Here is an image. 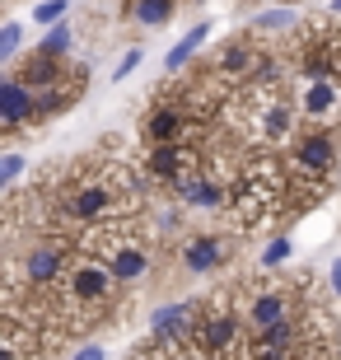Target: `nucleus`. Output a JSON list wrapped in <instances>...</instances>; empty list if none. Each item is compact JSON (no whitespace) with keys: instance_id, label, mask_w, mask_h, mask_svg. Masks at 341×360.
I'll use <instances>...</instances> for the list:
<instances>
[{"instance_id":"nucleus-7","label":"nucleus","mask_w":341,"mask_h":360,"mask_svg":"<svg viewBox=\"0 0 341 360\" xmlns=\"http://www.w3.org/2000/svg\"><path fill=\"white\" fill-rule=\"evenodd\" d=\"M192 342H197V351L206 360H238L243 347H248V323H243L238 304H229V300H210Z\"/></svg>"},{"instance_id":"nucleus-15","label":"nucleus","mask_w":341,"mask_h":360,"mask_svg":"<svg viewBox=\"0 0 341 360\" xmlns=\"http://www.w3.org/2000/svg\"><path fill=\"white\" fill-rule=\"evenodd\" d=\"M206 38H210V24H197L187 38H178V42H173V52L164 56V70H169V75H178V70H183L187 61L201 52V42H206Z\"/></svg>"},{"instance_id":"nucleus-1","label":"nucleus","mask_w":341,"mask_h":360,"mask_svg":"<svg viewBox=\"0 0 341 360\" xmlns=\"http://www.w3.org/2000/svg\"><path fill=\"white\" fill-rule=\"evenodd\" d=\"M56 187V211L75 234L117 225V220H136L141 211V178L112 155H94L70 169H61Z\"/></svg>"},{"instance_id":"nucleus-26","label":"nucleus","mask_w":341,"mask_h":360,"mask_svg":"<svg viewBox=\"0 0 341 360\" xmlns=\"http://www.w3.org/2000/svg\"><path fill=\"white\" fill-rule=\"evenodd\" d=\"M328 14H332V19H341V0H332V5H328Z\"/></svg>"},{"instance_id":"nucleus-16","label":"nucleus","mask_w":341,"mask_h":360,"mask_svg":"<svg viewBox=\"0 0 341 360\" xmlns=\"http://www.w3.org/2000/svg\"><path fill=\"white\" fill-rule=\"evenodd\" d=\"M173 10H178V0H131V19L141 28H159V24H169Z\"/></svg>"},{"instance_id":"nucleus-4","label":"nucleus","mask_w":341,"mask_h":360,"mask_svg":"<svg viewBox=\"0 0 341 360\" xmlns=\"http://www.w3.org/2000/svg\"><path fill=\"white\" fill-rule=\"evenodd\" d=\"M79 248H89L94 257H103L108 271H112L122 285L145 281V276H150V267H155V248L145 243L141 220H117V225L89 229V234H79Z\"/></svg>"},{"instance_id":"nucleus-8","label":"nucleus","mask_w":341,"mask_h":360,"mask_svg":"<svg viewBox=\"0 0 341 360\" xmlns=\"http://www.w3.org/2000/svg\"><path fill=\"white\" fill-rule=\"evenodd\" d=\"M141 141L145 146H178V141H201V127L192 122V112H187L183 94L173 89H159V98L150 108H145L141 117Z\"/></svg>"},{"instance_id":"nucleus-14","label":"nucleus","mask_w":341,"mask_h":360,"mask_svg":"<svg viewBox=\"0 0 341 360\" xmlns=\"http://www.w3.org/2000/svg\"><path fill=\"white\" fill-rule=\"evenodd\" d=\"M290 28H300V10L295 5H276V10H262L252 19L257 38H276V33H290Z\"/></svg>"},{"instance_id":"nucleus-25","label":"nucleus","mask_w":341,"mask_h":360,"mask_svg":"<svg viewBox=\"0 0 341 360\" xmlns=\"http://www.w3.org/2000/svg\"><path fill=\"white\" fill-rule=\"evenodd\" d=\"M328 281H332V295H337V300H341V257H337V262H332Z\"/></svg>"},{"instance_id":"nucleus-20","label":"nucleus","mask_w":341,"mask_h":360,"mask_svg":"<svg viewBox=\"0 0 341 360\" xmlns=\"http://www.w3.org/2000/svg\"><path fill=\"white\" fill-rule=\"evenodd\" d=\"M285 257H290V239L281 234V239H271V243L262 248V267L276 271V267H285Z\"/></svg>"},{"instance_id":"nucleus-13","label":"nucleus","mask_w":341,"mask_h":360,"mask_svg":"<svg viewBox=\"0 0 341 360\" xmlns=\"http://www.w3.org/2000/svg\"><path fill=\"white\" fill-rule=\"evenodd\" d=\"M10 75H19L28 89H52V84H61L70 75V66L61 61V56H47V52H38V47H33V52H28L24 61L10 70Z\"/></svg>"},{"instance_id":"nucleus-21","label":"nucleus","mask_w":341,"mask_h":360,"mask_svg":"<svg viewBox=\"0 0 341 360\" xmlns=\"http://www.w3.org/2000/svg\"><path fill=\"white\" fill-rule=\"evenodd\" d=\"M66 5L70 0H42V5H33V19H38V24H61Z\"/></svg>"},{"instance_id":"nucleus-6","label":"nucleus","mask_w":341,"mask_h":360,"mask_svg":"<svg viewBox=\"0 0 341 360\" xmlns=\"http://www.w3.org/2000/svg\"><path fill=\"white\" fill-rule=\"evenodd\" d=\"M285 169L295 183H309V187H323L332 192V178L341 169V131H328V127H300L295 141L285 150Z\"/></svg>"},{"instance_id":"nucleus-18","label":"nucleus","mask_w":341,"mask_h":360,"mask_svg":"<svg viewBox=\"0 0 341 360\" xmlns=\"http://www.w3.org/2000/svg\"><path fill=\"white\" fill-rule=\"evenodd\" d=\"M238 360H304V347L290 351V347H266V342L248 337V347H243V356H238Z\"/></svg>"},{"instance_id":"nucleus-10","label":"nucleus","mask_w":341,"mask_h":360,"mask_svg":"<svg viewBox=\"0 0 341 360\" xmlns=\"http://www.w3.org/2000/svg\"><path fill=\"white\" fill-rule=\"evenodd\" d=\"M234 243H238V234H224V229H197V234H187V239H183L178 262H183V271H192V276H210V271L229 267Z\"/></svg>"},{"instance_id":"nucleus-19","label":"nucleus","mask_w":341,"mask_h":360,"mask_svg":"<svg viewBox=\"0 0 341 360\" xmlns=\"http://www.w3.org/2000/svg\"><path fill=\"white\" fill-rule=\"evenodd\" d=\"M19 174H24V155H19V150H10V155L0 160V187H5V192H14Z\"/></svg>"},{"instance_id":"nucleus-12","label":"nucleus","mask_w":341,"mask_h":360,"mask_svg":"<svg viewBox=\"0 0 341 360\" xmlns=\"http://www.w3.org/2000/svg\"><path fill=\"white\" fill-rule=\"evenodd\" d=\"M33 108H38V89H28L19 75H5V84H0V136L14 141L24 127H33Z\"/></svg>"},{"instance_id":"nucleus-3","label":"nucleus","mask_w":341,"mask_h":360,"mask_svg":"<svg viewBox=\"0 0 341 360\" xmlns=\"http://www.w3.org/2000/svg\"><path fill=\"white\" fill-rule=\"evenodd\" d=\"M122 290L127 285L108 271L103 257H94L89 248H75V257H70V267H66V281L56 285L52 300L61 309L66 328H98V323L112 319Z\"/></svg>"},{"instance_id":"nucleus-17","label":"nucleus","mask_w":341,"mask_h":360,"mask_svg":"<svg viewBox=\"0 0 341 360\" xmlns=\"http://www.w3.org/2000/svg\"><path fill=\"white\" fill-rule=\"evenodd\" d=\"M70 42H75V28L61 19V24L47 28V38H38V52H47V56H66V52H70Z\"/></svg>"},{"instance_id":"nucleus-2","label":"nucleus","mask_w":341,"mask_h":360,"mask_svg":"<svg viewBox=\"0 0 341 360\" xmlns=\"http://www.w3.org/2000/svg\"><path fill=\"white\" fill-rule=\"evenodd\" d=\"M285 192H290L285 155H276V150L248 155L243 169L229 178V206H224V215L234 220V234H252L257 225L281 220L285 215Z\"/></svg>"},{"instance_id":"nucleus-22","label":"nucleus","mask_w":341,"mask_h":360,"mask_svg":"<svg viewBox=\"0 0 341 360\" xmlns=\"http://www.w3.org/2000/svg\"><path fill=\"white\" fill-rule=\"evenodd\" d=\"M19 38H24V28H19V24H5V28H0V56H14V52H19Z\"/></svg>"},{"instance_id":"nucleus-24","label":"nucleus","mask_w":341,"mask_h":360,"mask_svg":"<svg viewBox=\"0 0 341 360\" xmlns=\"http://www.w3.org/2000/svg\"><path fill=\"white\" fill-rule=\"evenodd\" d=\"M75 360H108V351H103V347H79Z\"/></svg>"},{"instance_id":"nucleus-5","label":"nucleus","mask_w":341,"mask_h":360,"mask_svg":"<svg viewBox=\"0 0 341 360\" xmlns=\"http://www.w3.org/2000/svg\"><path fill=\"white\" fill-rule=\"evenodd\" d=\"M309 285L314 276H300V281H248L238 290V314L248 323V333H266L276 323H290V319H304L309 314Z\"/></svg>"},{"instance_id":"nucleus-23","label":"nucleus","mask_w":341,"mask_h":360,"mask_svg":"<svg viewBox=\"0 0 341 360\" xmlns=\"http://www.w3.org/2000/svg\"><path fill=\"white\" fill-rule=\"evenodd\" d=\"M136 66H141V52H136V47H131V52H127V56H122V61H117V70H112V80H127V75H131Z\"/></svg>"},{"instance_id":"nucleus-9","label":"nucleus","mask_w":341,"mask_h":360,"mask_svg":"<svg viewBox=\"0 0 341 360\" xmlns=\"http://www.w3.org/2000/svg\"><path fill=\"white\" fill-rule=\"evenodd\" d=\"M262 56H266V42L257 33H243V38L224 42L215 61H210V75L224 84V89H252L257 84V70H262Z\"/></svg>"},{"instance_id":"nucleus-11","label":"nucleus","mask_w":341,"mask_h":360,"mask_svg":"<svg viewBox=\"0 0 341 360\" xmlns=\"http://www.w3.org/2000/svg\"><path fill=\"white\" fill-rule=\"evenodd\" d=\"M201 314H206V304H197V300H178V304H164L150 314V337L155 342H192L201 328Z\"/></svg>"},{"instance_id":"nucleus-27","label":"nucleus","mask_w":341,"mask_h":360,"mask_svg":"<svg viewBox=\"0 0 341 360\" xmlns=\"http://www.w3.org/2000/svg\"><path fill=\"white\" fill-rule=\"evenodd\" d=\"M276 5H295V0H276Z\"/></svg>"}]
</instances>
